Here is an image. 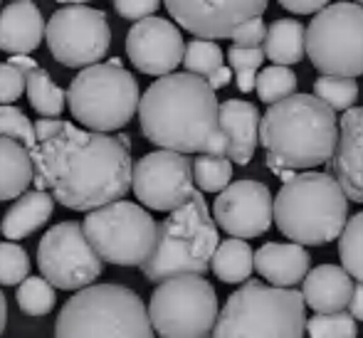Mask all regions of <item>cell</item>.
<instances>
[{"label":"cell","mask_w":363,"mask_h":338,"mask_svg":"<svg viewBox=\"0 0 363 338\" xmlns=\"http://www.w3.org/2000/svg\"><path fill=\"white\" fill-rule=\"evenodd\" d=\"M33 183L50 191L52 201L69 210H94L121 201L131 191V141L126 134L109 136L79 129L62 119L35 121Z\"/></svg>","instance_id":"6da1fadb"},{"label":"cell","mask_w":363,"mask_h":338,"mask_svg":"<svg viewBox=\"0 0 363 338\" xmlns=\"http://www.w3.org/2000/svg\"><path fill=\"white\" fill-rule=\"evenodd\" d=\"M141 131L158 148L176 153L228 156L220 129V101L203 77L171 72L153 81L139 99Z\"/></svg>","instance_id":"7a4b0ae2"},{"label":"cell","mask_w":363,"mask_h":338,"mask_svg":"<svg viewBox=\"0 0 363 338\" xmlns=\"http://www.w3.org/2000/svg\"><path fill=\"white\" fill-rule=\"evenodd\" d=\"M339 121L334 109L314 94H291L269 104L259 119V143L267 148V166L274 173L309 171L334 156Z\"/></svg>","instance_id":"3957f363"},{"label":"cell","mask_w":363,"mask_h":338,"mask_svg":"<svg viewBox=\"0 0 363 338\" xmlns=\"http://www.w3.org/2000/svg\"><path fill=\"white\" fill-rule=\"evenodd\" d=\"M349 220V198L344 196L334 176L304 171L291 176L272 198V222L277 230L301 247L339 240Z\"/></svg>","instance_id":"277c9868"},{"label":"cell","mask_w":363,"mask_h":338,"mask_svg":"<svg viewBox=\"0 0 363 338\" xmlns=\"http://www.w3.org/2000/svg\"><path fill=\"white\" fill-rule=\"evenodd\" d=\"M220 242L218 225L201 191H193L181 208L171 210L156 230L151 257L141 264L148 281L158 284L171 276L198 274L211 269V259Z\"/></svg>","instance_id":"5b68a950"},{"label":"cell","mask_w":363,"mask_h":338,"mask_svg":"<svg viewBox=\"0 0 363 338\" xmlns=\"http://www.w3.org/2000/svg\"><path fill=\"white\" fill-rule=\"evenodd\" d=\"M301 291L247 279L218 311L211 338H304Z\"/></svg>","instance_id":"8992f818"},{"label":"cell","mask_w":363,"mask_h":338,"mask_svg":"<svg viewBox=\"0 0 363 338\" xmlns=\"http://www.w3.org/2000/svg\"><path fill=\"white\" fill-rule=\"evenodd\" d=\"M55 338H156L146 304L121 284H89L65 301Z\"/></svg>","instance_id":"52a82bcc"},{"label":"cell","mask_w":363,"mask_h":338,"mask_svg":"<svg viewBox=\"0 0 363 338\" xmlns=\"http://www.w3.org/2000/svg\"><path fill=\"white\" fill-rule=\"evenodd\" d=\"M72 116L84 129L109 134L134 119L139 109V84L119 60L89 64L65 91Z\"/></svg>","instance_id":"ba28073f"},{"label":"cell","mask_w":363,"mask_h":338,"mask_svg":"<svg viewBox=\"0 0 363 338\" xmlns=\"http://www.w3.org/2000/svg\"><path fill=\"white\" fill-rule=\"evenodd\" d=\"M82 230L101 262L141 267L153 252L158 225L148 210L121 198L89 210Z\"/></svg>","instance_id":"9c48e42d"},{"label":"cell","mask_w":363,"mask_h":338,"mask_svg":"<svg viewBox=\"0 0 363 338\" xmlns=\"http://www.w3.org/2000/svg\"><path fill=\"white\" fill-rule=\"evenodd\" d=\"M146 311L161 338H211L220 311L216 286L198 274L171 276L158 281Z\"/></svg>","instance_id":"30bf717a"},{"label":"cell","mask_w":363,"mask_h":338,"mask_svg":"<svg viewBox=\"0 0 363 338\" xmlns=\"http://www.w3.org/2000/svg\"><path fill=\"white\" fill-rule=\"evenodd\" d=\"M304 50L321 74H363V5L344 0L321 8L304 35Z\"/></svg>","instance_id":"8fae6325"},{"label":"cell","mask_w":363,"mask_h":338,"mask_svg":"<svg viewBox=\"0 0 363 338\" xmlns=\"http://www.w3.org/2000/svg\"><path fill=\"white\" fill-rule=\"evenodd\" d=\"M50 55L65 67H89L104 60L111 45V28L104 10L67 5L45 23Z\"/></svg>","instance_id":"7c38bea8"},{"label":"cell","mask_w":363,"mask_h":338,"mask_svg":"<svg viewBox=\"0 0 363 338\" xmlns=\"http://www.w3.org/2000/svg\"><path fill=\"white\" fill-rule=\"evenodd\" d=\"M38 267L55 289L79 291L99 279L104 262L91 249L82 225L67 220L43 235L38 244Z\"/></svg>","instance_id":"4fadbf2b"},{"label":"cell","mask_w":363,"mask_h":338,"mask_svg":"<svg viewBox=\"0 0 363 338\" xmlns=\"http://www.w3.org/2000/svg\"><path fill=\"white\" fill-rule=\"evenodd\" d=\"M131 191L141 205L158 213L181 208L196 191L193 161L186 153L158 148L141 156L131 168Z\"/></svg>","instance_id":"5bb4252c"},{"label":"cell","mask_w":363,"mask_h":338,"mask_svg":"<svg viewBox=\"0 0 363 338\" xmlns=\"http://www.w3.org/2000/svg\"><path fill=\"white\" fill-rule=\"evenodd\" d=\"M171 18L201 40H225L242 23L262 18L267 0H163Z\"/></svg>","instance_id":"9a60e30c"},{"label":"cell","mask_w":363,"mask_h":338,"mask_svg":"<svg viewBox=\"0 0 363 338\" xmlns=\"http://www.w3.org/2000/svg\"><path fill=\"white\" fill-rule=\"evenodd\" d=\"M213 220L238 240L259 237L272 225V193L259 181H238L218 193Z\"/></svg>","instance_id":"2e32d148"},{"label":"cell","mask_w":363,"mask_h":338,"mask_svg":"<svg viewBox=\"0 0 363 338\" xmlns=\"http://www.w3.org/2000/svg\"><path fill=\"white\" fill-rule=\"evenodd\" d=\"M183 35L171 20L166 18H144L126 35V55L139 72L151 77L171 74L183 60Z\"/></svg>","instance_id":"e0dca14e"},{"label":"cell","mask_w":363,"mask_h":338,"mask_svg":"<svg viewBox=\"0 0 363 338\" xmlns=\"http://www.w3.org/2000/svg\"><path fill=\"white\" fill-rule=\"evenodd\" d=\"M329 163L344 196L354 203H363V106L344 111Z\"/></svg>","instance_id":"ac0fdd59"},{"label":"cell","mask_w":363,"mask_h":338,"mask_svg":"<svg viewBox=\"0 0 363 338\" xmlns=\"http://www.w3.org/2000/svg\"><path fill=\"white\" fill-rule=\"evenodd\" d=\"M220 129L228 138L230 163L247 166L259 143V109L245 99H228L220 104Z\"/></svg>","instance_id":"d6986e66"},{"label":"cell","mask_w":363,"mask_h":338,"mask_svg":"<svg viewBox=\"0 0 363 338\" xmlns=\"http://www.w3.org/2000/svg\"><path fill=\"white\" fill-rule=\"evenodd\" d=\"M45 20L33 0H13L0 10V50L30 55L43 45Z\"/></svg>","instance_id":"ffe728a7"},{"label":"cell","mask_w":363,"mask_h":338,"mask_svg":"<svg viewBox=\"0 0 363 338\" xmlns=\"http://www.w3.org/2000/svg\"><path fill=\"white\" fill-rule=\"evenodd\" d=\"M252 267L269 286H289L299 284L311 267V257L301 244L296 242H267L252 254Z\"/></svg>","instance_id":"44dd1931"},{"label":"cell","mask_w":363,"mask_h":338,"mask_svg":"<svg viewBox=\"0 0 363 338\" xmlns=\"http://www.w3.org/2000/svg\"><path fill=\"white\" fill-rule=\"evenodd\" d=\"M351 291H354V279L346 274L344 267H336V264H319L306 271V276L301 279L304 306L314 309L316 314L346 311Z\"/></svg>","instance_id":"7402d4cb"},{"label":"cell","mask_w":363,"mask_h":338,"mask_svg":"<svg viewBox=\"0 0 363 338\" xmlns=\"http://www.w3.org/2000/svg\"><path fill=\"white\" fill-rule=\"evenodd\" d=\"M10 64H15L25 74V91H28L30 106L38 111L40 116L48 119H57L62 114L67 96H65L62 86L55 84L48 69H43L30 55H10Z\"/></svg>","instance_id":"603a6c76"},{"label":"cell","mask_w":363,"mask_h":338,"mask_svg":"<svg viewBox=\"0 0 363 338\" xmlns=\"http://www.w3.org/2000/svg\"><path fill=\"white\" fill-rule=\"evenodd\" d=\"M55 201L48 191H30L18 198V203L5 213L3 235L8 240H23L38 232L50 218H52Z\"/></svg>","instance_id":"cb8c5ba5"},{"label":"cell","mask_w":363,"mask_h":338,"mask_svg":"<svg viewBox=\"0 0 363 338\" xmlns=\"http://www.w3.org/2000/svg\"><path fill=\"white\" fill-rule=\"evenodd\" d=\"M33 158L20 141L0 136V203L20 198L33 183Z\"/></svg>","instance_id":"d4e9b609"},{"label":"cell","mask_w":363,"mask_h":338,"mask_svg":"<svg viewBox=\"0 0 363 338\" xmlns=\"http://www.w3.org/2000/svg\"><path fill=\"white\" fill-rule=\"evenodd\" d=\"M304 35L306 28L299 20H291V18L274 20L267 28V35H264V43H262L264 60H269L274 64H282V67L301 62L306 55Z\"/></svg>","instance_id":"484cf974"},{"label":"cell","mask_w":363,"mask_h":338,"mask_svg":"<svg viewBox=\"0 0 363 338\" xmlns=\"http://www.w3.org/2000/svg\"><path fill=\"white\" fill-rule=\"evenodd\" d=\"M252 247L245 240L230 237L225 242H218L211 259V269L225 284H242L252 274Z\"/></svg>","instance_id":"4316f807"},{"label":"cell","mask_w":363,"mask_h":338,"mask_svg":"<svg viewBox=\"0 0 363 338\" xmlns=\"http://www.w3.org/2000/svg\"><path fill=\"white\" fill-rule=\"evenodd\" d=\"M339 257L346 274L363 281V210L346 220L339 235Z\"/></svg>","instance_id":"83f0119b"},{"label":"cell","mask_w":363,"mask_h":338,"mask_svg":"<svg viewBox=\"0 0 363 338\" xmlns=\"http://www.w3.org/2000/svg\"><path fill=\"white\" fill-rule=\"evenodd\" d=\"M15 299H18V306L23 309V314L45 316L55 309L57 294H55V286L45 276H25L18 284Z\"/></svg>","instance_id":"f1b7e54d"},{"label":"cell","mask_w":363,"mask_h":338,"mask_svg":"<svg viewBox=\"0 0 363 338\" xmlns=\"http://www.w3.org/2000/svg\"><path fill=\"white\" fill-rule=\"evenodd\" d=\"M233 181V163L228 156H208L198 153L193 161V183L203 193H220Z\"/></svg>","instance_id":"f546056e"},{"label":"cell","mask_w":363,"mask_h":338,"mask_svg":"<svg viewBox=\"0 0 363 338\" xmlns=\"http://www.w3.org/2000/svg\"><path fill=\"white\" fill-rule=\"evenodd\" d=\"M314 96L324 101L329 109L334 111H346L356 104L359 99V84L354 77H331L321 74L314 81Z\"/></svg>","instance_id":"4dcf8cb0"},{"label":"cell","mask_w":363,"mask_h":338,"mask_svg":"<svg viewBox=\"0 0 363 338\" xmlns=\"http://www.w3.org/2000/svg\"><path fill=\"white\" fill-rule=\"evenodd\" d=\"M255 89H257L259 101H264V104H277V101L296 94V74L289 67L272 64V67H264L257 74Z\"/></svg>","instance_id":"1f68e13d"},{"label":"cell","mask_w":363,"mask_h":338,"mask_svg":"<svg viewBox=\"0 0 363 338\" xmlns=\"http://www.w3.org/2000/svg\"><path fill=\"white\" fill-rule=\"evenodd\" d=\"M223 62H225L223 50H220L213 40H201V38H196L193 43L186 45L183 60H181L186 72H191V74H196V77H203V79L216 74V72L223 67Z\"/></svg>","instance_id":"d6a6232c"},{"label":"cell","mask_w":363,"mask_h":338,"mask_svg":"<svg viewBox=\"0 0 363 338\" xmlns=\"http://www.w3.org/2000/svg\"><path fill=\"white\" fill-rule=\"evenodd\" d=\"M228 60H230V69L235 72L238 89L242 91V94H250V91L255 89L257 72L264 62L262 47H230Z\"/></svg>","instance_id":"836d02e7"},{"label":"cell","mask_w":363,"mask_h":338,"mask_svg":"<svg viewBox=\"0 0 363 338\" xmlns=\"http://www.w3.org/2000/svg\"><path fill=\"white\" fill-rule=\"evenodd\" d=\"M309 338H359L356 319L346 311L334 314H314L306 321Z\"/></svg>","instance_id":"e575fe53"},{"label":"cell","mask_w":363,"mask_h":338,"mask_svg":"<svg viewBox=\"0 0 363 338\" xmlns=\"http://www.w3.org/2000/svg\"><path fill=\"white\" fill-rule=\"evenodd\" d=\"M25 276H30L28 252L15 242H0V284L18 286Z\"/></svg>","instance_id":"d590c367"},{"label":"cell","mask_w":363,"mask_h":338,"mask_svg":"<svg viewBox=\"0 0 363 338\" xmlns=\"http://www.w3.org/2000/svg\"><path fill=\"white\" fill-rule=\"evenodd\" d=\"M0 136L15 138V141L23 143L28 151L38 143L33 121L13 104H0Z\"/></svg>","instance_id":"8d00e7d4"},{"label":"cell","mask_w":363,"mask_h":338,"mask_svg":"<svg viewBox=\"0 0 363 338\" xmlns=\"http://www.w3.org/2000/svg\"><path fill=\"white\" fill-rule=\"evenodd\" d=\"M25 91V74L15 64L0 62V104H13Z\"/></svg>","instance_id":"74e56055"},{"label":"cell","mask_w":363,"mask_h":338,"mask_svg":"<svg viewBox=\"0 0 363 338\" xmlns=\"http://www.w3.org/2000/svg\"><path fill=\"white\" fill-rule=\"evenodd\" d=\"M264 35H267V25H264L262 18H252L247 23H242L233 35V47H262Z\"/></svg>","instance_id":"f35d334b"},{"label":"cell","mask_w":363,"mask_h":338,"mask_svg":"<svg viewBox=\"0 0 363 338\" xmlns=\"http://www.w3.org/2000/svg\"><path fill=\"white\" fill-rule=\"evenodd\" d=\"M114 8L126 20H144L161 8V0H114Z\"/></svg>","instance_id":"ab89813d"},{"label":"cell","mask_w":363,"mask_h":338,"mask_svg":"<svg viewBox=\"0 0 363 338\" xmlns=\"http://www.w3.org/2000/svg\"><path fill=\"white\" fill-rule=\"evenodd\" d=\"M282 8H287L289 13L296 15H309V13H319L321 8L329 5V0H277Z\"/></svg>","instance_id":"60d3db41"},{"label":"cell","mask_w":363,"mask_h":338,"mask_svg":"<svg viewBox=\"0 0 363 338\" xmlns=\"http://www.w3.org/2000/svg\"><path fill=\"white\" fill-rule=\"evenodd\" d=\"M349 314L354 316L356 321H363V281L354 286V291H351V299H349Z\"/></svg>","instance_id":"b9f144b4"},{"label":"cell","mask_w":363,"mask_h":338,"mask_svg":"<svg viewBox=\"0 0 363 338\" xmlns=\"http://www.w3.org/2000/svg\"><path fill=\"white\" fill-rule=\"evenodd\" d=\"M230 79H233V69L225 67V64H223V67H220V69L216 72V74L208 77L206 81L211 84V89H213V91H218V89H223V86H228V84H230Z\"/></svg>","instance_id":"7bdbcfd3"},{"label":"cell","mask_w":363,"mask_h":338,"mask_svg":"<svg viewBox=\"0 0 363 338\" xmlns=\"http://www.w3.org/2000/svg\"><path fill=\"white\" fill-rule=\"evenodd\" d=\"M5 324H8V301H5V294L0 291V336L5 331Z\"/></svg>","instance_id":"ee69618b"},{"label":"cell","mask_w":363,"mask_h":338,"mask_svg":"<svg viewBox=\"0 0 363 338\" xmlns=\"http://www.w3.org/2000/svg\"><path fill=\"white\" fill-rule=\"evenodd\" d=\"M60 5H79V3H89V0H57Z\"/></svg>","instance_id":"f6af8a7d"},{"label":"cell","mask_w":363,"mask_h":338,"mask_svg":"<svg viewBox=\"0 0 363 338\" xmlns=\"http://www.w3.org/2000/svg\"><path fill=\"white\" fill-rule=\"evenodd\" d=\"M356 3H359V5H363V0H356Z\"/></svg>","instance_id":"bcb514c9"}]
</instances>
